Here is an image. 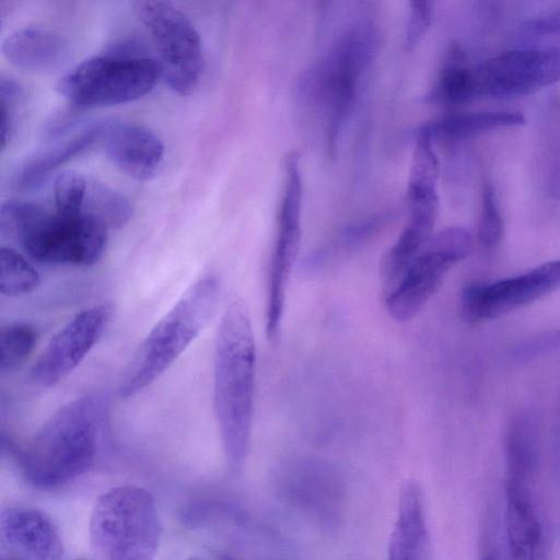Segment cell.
<instances>
[{"label": "cell", "instance_id": "6da1fadb", "mask_svg": "<svg viewBox=\"0 0 560 560\" xmlns=\"http://www.w3.org/2000/svg\"><path fill=\"white\" fill-rule=\"evenodd\" d=\"M245 301L230 302L218 326L213 360V408L225 459L244 465L252 438L256 345Z\"/></svg>", "mask_w": 560, "mask_h": 560}, {"label": "cell", "instance_id": "7a4b0ae2", "mask_svg": "<svg viewBox=\"0 0 560 560\" xmlns=\"http://www.w3.org/2000/svg\"><path fill=\"white\" fill-rule=\"evenodd\" d=\"M106 419L107 404L100 394H85L61 406L20 452L27 482L49 490L85 474L96 459Z\"/></svg>", "mask_w": 560, "mask_h": 560}, {"label": "cell", "instance_id": "3957f363", "mask_svg": "<svg viewBox=\"0 0 560 560\" xmlns=\"http://www.w3.org/2000/svg\"><path fill=\"white\" fill-rule=\"evenodd\" d=\"M378 43L375 23L358 21L347 27L298 81L299 100L325 112V144L330 156L336 154L362 82L377 55Z\"/></svg>", "mask_w": 560, "mask_h": 560}, {"label": "cell", "instance_id": "277c9868", "mask_svg": "<svg viewBox=\"0 0 560 560\" xmlns=\"http://www.w3.org/2000/svg\"><path fill=\"white\" fill-rule=\"evenodd\" d=\"M560 81V49L530 48L502 52L475 65L453 49L427 94L429 102L459 105L480 98L535 93Z\"/></svg>", "mask_w": 560, "mask_h": 560}, {"label": "cell", "instance_id": "5b68a950", "mask_svg": "<svg viewBox=\"0 0 560 560\" xmlns=\"http://www.w3.org/2000/svg\"><path fill=\"white\" fill-rule=\"evenodd\" d=\"M220 284L213 275L195 281L153 326L126 368L118 385L133 397L159 380L194 342L213 316Z\"/></svg>", "mask_w": 560, "mask_h": 560}, {"label": "cell", "instance_id": "8992f818", "mask_svg": "<svg viewBox=\"0 0 560 560\" xmlns=\"http://www.w3.org/2000/svg\"><path fill=\"white\" fill-rule=\"evenodd\" d=\"M160 537L155 501L145 489L121 486L98 497L90 518L96 560H153Z\"/></svg>", "mask_w": 560, "mask_h": 560}, {"label": "cell", "instance_id": "52a82bcc", "mask_svg": "<svg viewBox=\"0 0 560 560\" xmlns=\"http://www.w3.org/2000/svg\"><path fill=\"white\" fill-rule=\"evenodd\" d=\"M160 77L158 59L119 48L75 65L60 77L56 90L80 107L108 106L144 96Z\"/></svg>", "mask_w": 560, "mask_h": 560}, {"label": "cell", "instance_id": "ba28073f", "mask_svg": "<svg viewBox=\"0 0 560 560\" xmlns=\"http://www.w3.org/2000/svg\"><path fill=\"white\" fill-rule=\"evenodd\" d=\"M303 178L299 155L290 152L282 165L276 236L270 254L265 308L266 337L280 336L290 277L302 238Z\"/></svg>", "mask_w": 560, "mask_h": 560}, {"label": "cell", "instance_id": "9c48e42d", "mask_svg": "<svg viewBox=\"0 0 560 560\" xmlns=\"http://www.w3.org/2000/svg\"><path fill=\"white\" fill-rule=\"evenodd\" d=\"M15 240L37 261L92 266L105 253L108 229L84 212L66 215L38 206Z\"/></svg>", "mask_w": 560, "mask_h": 560}, {"label": "cell", "instance_id": "30bf717a", "mask_svg": "<svg viewBox=\"0 0 560 560\" xmlns=\"http://www.w3.org/2000/svg\"><path fill=\"white\" fill-rule=\"evenodd\" d=\"M471 247L472 236L464 228L434 232L397 283L385 293L387 314L396 322L413 318L439 290L447 272L469 255Z\"/></svg>", "mask_w": 560, "mask_h": 560}, {"label": "cell", "instance_id": "8fae6325", "mask_svg": "<svg viewBox=\"0 0 560 560\" xmlns=\"http://www.w3.org/2000/svg\"><path fill=\"white\" fill-rule=\"evenodd\" d=\"M136 11L156 47L162 77L174 92L191 94L205 66L201 39L192 22L166 1H138Z\"/></svg>", "mask_w": 560, "mask_h": 560}, {"label": "cell", "instance_id": "7c38bea8", "mask_svg": "<svg viewBox=\"0 0 560 560\" xmlns=\"http://www.w3.org/2000/svg\"><path fill=\"white\" fill-rule=\"evenodd\" d=\"M560 287V260L491 283H471L460 294L466 320L492 319L536 301Z\"/></svg>", "mask_w": 560, "mask_h": 560}, {"label": "cell", "instance_id": "4fadbf2b", "mask_svg": "<svg viewBox=\"0 0 560 560\" xmlns=\"http://www.w3.org/2000/svg\"><path fill=\"white\" fill-rule=\"evenodd\" d=\"M112 313V305L103 303L74 315L49 340L31 369V380L42 387H51L65 380L96 345Z\"/></svg>", "mask_w": 560, "mask_h": 560}, {"label": "cell", "instance_id": "5bb4252c", "mask_svg": "<svg viewBox=\"0 0 560 560\" xmlns=\"http://www.w3.org/2000/svg\"><path fill=\"white\" fill-rule=\"evenodd\" d=\"M1 555L15 560H62L63 546L51 520L42 511L11 506L0 514Z\"/></svg>", "mask_w": 560, "mask_h": 560}, {"label": "cell", "instance_id": "9a60e30c", "mask_svg": "<svg viewBox=\"0 0 560 560\" xmlns=\"http://www.w3.org/2000/svg\"><path fill=\"white\" fill-rule=\"evenodd\" d=\"M107 158L138 180H149L159 171L164 145L148 128L135 124H107L102 137Z\"/></svg>", "mask_w": 560, "mask_h": 560}, {"label": "cell", "instance_id": "2e32d148", "mask_svg": "<svg viewBox=\"0 0 560 560\" xmlns=\"http://www.w3.org/2000/svg\"><path fill=\"white\" fill-rule=\"evenodd\" d=\"M1 51L13 66L31 72H48L62 66L70 55L69 42L42 27H22L10 33Z\"/></svg>", "mask_w": 560, "mask_h": 560}, {"label": "cell", "instance_id": "e0dca14e", "mask_svg": "<svg viewBox=\"0 0 560 560\" xmlns=\"http://www.w3.org/2000/svg\"><path fill=\"white\" fill-rule=\"evenodd\" d=\"M386 560H430V537L420 486L407 481L400 489L398 514Z\"/></svg>", "mask_w": 560, "mask_h": 560}, {"label": "cell", "instance_id": "ac0fdd59", "mask_svg": "<svg viewBox=\"0 0 560 560\" xmlns=\"http://www.w3.org/2000/svg\"><path fill=\"white\" fill-rule=\"evenodd\" d=\"M524 124L525 118L518 112L457 113L423 124L415 132L427 135L433 141L436 139L464 140Z\"/></svg>", "mask_w": 560, "mask_h": 560}, {"label": "cell", "instance_id": "d6986e66", "mask_svg": "<svg viewBox=\"0 0 560 560\" xmlns=\"http://www.w3.org/2000/svg\"><path fill=\"white\" fill-rule=\"evenodd\" d=\"M107 124L98 122L83 128L79 132L44 149L28 158L16 171L14 184L18 187H31L40 182L59 165L68 162L102 140Z\"/></svg>", "mask_w": 560, "mask_h": 560}, {"label": "cell", "instance_id": "ffe728a7", "mask_svg": "<svg viewBox=\"0 0 560 560\" xmlns=\"http://www.w3.org/2000/svg\"><path fill=\"white\" fill-rule=\"evenodd\" d=\"M516 478L508 487L506 533L511 560H536L541 530L533 506Z\"/></svg>", "mask_w": 560, "mask_h": 560}, {"label": "cell", "instance_id": "44dd1931", "mask_svg": "<svg viewBox=\"0 0 560 560\" xmlns=\"http://www.w3.org/2000/svg\"><path fill=\"white\" fill-rule=\"evenodd\" d=\"M388 218V214H376L347 224L327 243L318 246L304 258L301 267L303 272L306 275L322 272L352 254L385 226Z\"/></svg>", "mask_w": 560, "mask_h": 560}, {"label": "cell", "instance_id": "7402d4cb", "mask_svg": "<svg viewBox=\"0 0 560 560\" xmlns=\"http://www.w3.org/2000/svg\"><path fill=\"white\" fill-rule=\"evenodd\" d=\"M83 212L109 230L126 224L132 215V207L120 192L93 182L88 185Z\"/></svg>", "mask_w": 560, "mask_h": 560}, {"label": "cell", "instance_id": "603a6c76", "mask_svg": "<svg viewBox=\"0 0 560 560\" xmlns=\"http://www.w3.org/2000/svg\"><path fill=\"white\" fill-rule=\"evenodd\" d=\"M37 329L26 322H12L0 332V371L3 374L20 370L34 351Z\"/></svg>", "mask_w": 560, "mask_h": 560}, {"label": "cell", "instance_id": "cb8c5ba5", "mask_svg": "<svg viewBox=\"0 0 560 560\" xmlns=\"http://www.w3.org/2000/svg\"><path fill=\"white\" fill-rule=\"evenodd\" d=\"M40 278L34 266L11 247L0 249V292L8 298L32 293Z\"/></svg>", "mask_w": 560, "mask_h": 560}, {"label": "cell", "instance_id": "d4e9b609", "mask_svg": "<svg viewBox=\"0 0 560 560\" xmlns=\"http://www.w3.org/2000/svg\"><path fill=\"white\" fill-rule=\"evenodd\" d=\"M89 182L75 171L60 173L52 185V196L57 212L77 215L83 212Z\"/></svg>", "mask_w": 560, "mask_h": 560}, {"label": "cell", "instance_id": "484cf974", "mask_svg": "<svg viewBox=\"0 0 560 560\" xmlns=\"http://www.w3.org/2000/svg\"><path fill=\"white\" fill-rule=\"evenodd\" d=\"M503 232V222L497 205L495 196L490 186L482 191L481 211L478 226V236L486 247L495 246Z\"/></svg>", "mask_w": 560, "mask_h": 560}, {"label": "cell", "instance_id": "4316f807", "mask_svg": "<svg viewBox=\"0 0 560 560\" xmlns=\"http://www.w3.org/2000/svg\"><path fill=\"white\" fill-rule=\"evenodd\" d=\"M23 95L20 84L11 79L2 77L0 80L1 96V149L10 141L14 124L18 104Z\"/></svg>", "mask_w": 560, "mask_h": 560}, {"label": "cell", "instance_id": "83f0119b", "mask_svg": "<svg viewBox=\"0 0 560 560\" xmlns=\"http://www.w3.org/2000/svg\"><path fill=\"white\" fill-rule=\"evenodd\" d=\"M434 16V4L431 1L410 2L408 21L404 35L407 49H413L425 36Z\"/></svg>", "mask_w": 560, "mask_h": 560}, {"label": "cell", "instance_id": "f1b7e54d", "mask_svg": "<svg viewBox=\"0 0 560 560\" xmlns=\"http://www.w3.org/2000/svg\"><path fill=\"white\" fill-rule=\"evenodd\" d=\"M560 348V330H553L534 337L515 350V357L525 361Z\"/></svg>", "mask_w": 560, "mask_h": 560}, {"label": "cell", "instance_id": "f546056e", "mask_svg": "<svg viewBox=\"0 0 560 560\" xmlns=\"http://www.w3.org/2000/svg\"><path fill=\"white\" fill-rule=\"evenodd\" d=\"M524 30L539 35L560 32V5L529 19Z\"/></svg>", "mask_w": 560, "mask_h": 560}, {"label": "cell", "instance_id": "4dcf8cb0", "mask_svg": "<svg viewBox=\"0 0 560 560\" xmlns=\"http://www.w3.org/2000/svg\"><path fill=\"white\" fill-rule=\"evenodd\" d=\"M0 560H15V559H13V558H11V557H8V556H3V555H1V556H0Z\"/></svg>", "mask_w": 560, "mask_h": 560}, {"label": "cell", "instance_id": "1f68e13d", "mask_svg": "<svg viewBox=\"0 0 560 560\" xmlns=\"http://www.w3.org/2000/svg\"><path fill=\"white\" fill-rule=\"evenodd\" d=\"M222 560H235V559H233V558H231V557H229V556H224V557L222 558Z\"/></svg>", "mask_w": 560, "mask_h": 560}, {"label": "cell", "instance_id": "d6a6232c", "mask_svg": "<svg viewBox=\"0 0 560 560\" xmlns=\"http://www.w3.org/2000/svg\"><path fill=\"white\" fill-rule=\"evenodd\" d=\"M188 560H203V559H200V558H197V557H191Z\"/></svg>", "mask_w": 560, "mask_h": 560}]
</instances>
